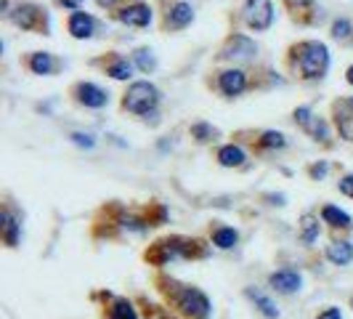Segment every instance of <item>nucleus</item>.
I'll list each match as a JSON object with an SVG mask.
<instances>
[{"label":"nucleus","instance_id":"1","mask_svg":"<svg viewBox=\"0 0 353 319\" xmlns=\"http://www.w3.org/2000/svg\"><path fill=\"white\" fill-rule=\"evenodd\" d=\"M295 53H298V64H301L303 77H308V80L324 77V72L330 67L327 46H321V43H301L295 48Z\"/></svg>","mask_w":353,"mask_h":319},{"label":"nucleus","instance_id":"2","mask_svg":"<svg viewBox=\"0 0 353 319\" xmlns=\"http://www.w3.org/2000/svg\"><path fill=\"white\" fill-rule=\"evenodd\" d=\"M159 102V90L152 83H133L123 99V106L136 115H149Z\"/></svg>","mask_w":353,"mask_h":319},{"label":"nucleus","instance_id":"3","mask_svg":"<svg viewBox=\"0 0 353 319\" xmlns=\"http://www.w3.org/2000/svg\"><path fill=\"white\" fill-rule=\"evenodd\" d=\"M176 303L183 314H192V317H208L210 314V301L202 290L196 287H181L176 293Z\"/></svg>","mask_w":353,"mask_h":319},{"label":"nucleus","instance_id":"4","mask_svg":"<svg viewBox=\"0 0 353 319\" xmlns=\"http://www.w3.org/2000/svg\"><path fill=\"white\" fill-rule=\"evenodd\" d=\"M245 21H248L252 30H258V32L268 30L271 21H274V6H271V0H248V6H245Z\"/></svg>","mask_w":353,"mask_h":319},{"label":"nucleus","instance_id":"5","mask_svg":"<svg viewBox=\"0 0 353 319\" xmlns=\"http://www.w3.org/2000/svg\"><path fill=\"white\" fill-rule=\"evenodd\" d=\"M11 21L21 27V30H48L46 27V14H43V8H37L32 3H21L17 6L14 11H11Z\"/></svg>","mask_w":353,"mask_h":319},{"label":"nucleus","instance_id":"6","mask_svg":"<svg viewBox=\"0 0 353 319\" xmlns=\"http://www.w3.org/2000/svg\"><path fill=\"white\" fill-rule=\"evenodd\" d=\"M252 53H255V43L248 40V37L242 35H234L229 37V43L223 46V59H252Z\"/></svg>","mask_w":353,"mask_h":319},{"label":"nucleus","instance_id":"7","mask_svg":"<svg viewBox=\"0 0 353 319\" xmlns=\"http://www.w3.org/2000/svg\"><path fill=\"white\" fill-rule=\"evenodd\" d=\"M271 287L274 290H279V293H295V290H301V274L298 271H292V269H282V271H274L271 274Z\"/></svg>","mask_w":353,"mask_h":319},{"label":"nucleus","instance_id":"8","mask_svg":"<svg viewBox=\"0 0 353 319\" xmlns=\"http://www.w3.org/2000/svg\"><path fill=\"white\" fill-rule=\"evenodd\" d=\"M77 102L85 106H93V109H99V106H104L109 102V96H106V90H101L99 86H93V83H80L77 88Z\"/></svg>","mask_w":353,"mask_h":319},{"label":"nucleus","instance_id":"9","mask_svg":"<svg viewBox=\"0 0 353 319\" xmlns=\"http://www.w3.org/2000/svg\"><path fill=\"white\" fill-rule=\"evenodd\" d=\"M218 86L221 90L226 93V96H239L245 86H248V80H245V72L242 70H226L221 72V77H218Z\"/></svg>","mask_w":353,"mask_h":319},{"label":"nucleus","instance_id":"10","mask_svg":"<svg viewBox=\"0 0 353 319\" xmlns=\"http://www.w3.org/2000/svg\"><path fill=\"white\" fill-rule=\"evenodd\" d=\"M120 21L123 24H130V27H146L152 21V8L143 6V3H136V6H128L120 11Z\"/></svg>","mask_w":353,"mask_h":319},{"label":"nucleus","instance_id":"11","mask_svg":"<svg viewBox=\"0 0 353 319\" xmlns=\"http://www.w3.org/2000/svg\"><path fill=\"white\" fill-rule=\"evenodd\" d=\"M335 115H337L335 120H337L340 133H343L345 139H351V142H353V99H343V102H337Z\"/></svg>","mask_w":353,"mask_h":319},{"label":"nucleus","instance_id":"12","mask_svg":"<svg viewBox=\"0 0 353 319\" xmlns=\"http://www.w3.org/2000/svg\"><path fill=\"white\" fill-rule=\"evenodd\" d=\"M192 19H194V11H192V6H189V3H176V6L170 8V14H168V27H173V30H181V27H186Z\"/></svg>","mask_w":353,"mask_h":319},{"label":"nucleus","instance_id":"13","mask_svg":"<svg viewBox=\"0 0 353 319\" xmlns=\"http://www.w3.org/2000/svg\"><path fill=\"white\" fill-rule=\"evenodd\" d=\"M93 27H96V21L88 17V14H83V11H77V14H72L70 19V32L74 37H90L93 35Z\"/></svg>","mask_w":353,"mask_h":319},{"label":"nucleus","instance_id":"14","mask_svg":"<svg viewBox=\"0 0 353 319\" xmlns=\"http://www.w3.org/2000/svg\"><path fill=\"white\" fill-rule=\"evenodd\" d=\"M30 70L35 75H53L59 70V61L53 59L51 53H32L30 56Z\"/></svg>","mask_w":353,"mask_h":319},{"label":"nucleus","instance_id":"15","mask_svg":"<svg viewBox=\"0 0 353 319\" xmlns=\"http://www.w3.org/2000/svg\"><path fill=\"white\" fill-rule=\"evenodd\" d=\"M327 258L337 266H345L353 261V245L351 242H332L330 248H327Z\"/></svg>","mask_w":353,"mask_h":319},{"label":"nucleus","instance_id":"16","mask_svg":"<svg viewBox=\"0 0 353 319\" xmlns=\"http://www.w3.org/2000/svg\"><path fill=\"white\" fill-rule=\"evenodd\" d=\"M3 224V240H6V245L8 248H17V242H19V221L11 215L8 211H3V218H0Z\"/></svg>","mask_w":353,"mask_h":319},{"label":"nucleus","instance_id":"17","mask_svg":"<svg viewBox=\"0 0 353 319\" xmlns=\"http://www.w3.org/2000/svg\"><path fill=\"white\" fill-rule=\"evenodd\" d=\"M321 218H324L327 224H332V226H343V229H348V226H351V215H348V213H343L340 208H335V205H324Z\"/></svg>","mask_w":353,"mask_h":319},{"label":"nucleus","instance_id":"18","mask_svg":"<svg viewBox=\"0 0 353 319\" xmlns=\"http://www.w3.org/2000/svg\"><path fill=\"white\" fill-rule=\"evenodd\" d=\"M218 160H221V165H226V168H239V165L245 162V152L231 144V146H223V149L218 152Z\"/></svg>","mask_w":353,"mask_h":319},{"label":"nucleus","instance_id":"19","mask_svg":"<svg viewBox=\"0 0 353 319\" xmlns=\"http://www.w3.org/2000/svg\"><path fill=\"white\" fill-rule=\"evenodd\" d=\"M248 298H252V301H255V306L261 309V314H265L268 319L279 317V309L274 306V301H271L268 296H263V293H258V290H248Z\"/></svg>","mask_w":353,"mask_h":319},{"label":"nucleus","instance_id":"20","mask_svg":"<svg viewBox=\"0 0 353 319\" xmlns=\"http://www.w3.org/2000/svg\"><path fill=\"white\" fill-rule=\"evenodd\" d=\"M109 319H139V317H136L133 306L125 301V298H117V301L112 303V309H109Z\"/></svg>","mask_w":353,"mask_h":319},{"label":"nucleus","instance_id":"21","mask_svg":"<svg viewBox=\"0 0 353 319\" xmlns=\"http://www.w3.org/2000/svg\"><path fill=\"white\" fill-rule=\"evenodd\" d=\"M236 231L234 229H226V226H221V229H215V234H212V242L218 245V248H223V250H229L236 245Z\"/></svg>","mask_w":353,"mask_h":319},{"label":"nucleus","instance_id":"22","mask_svg":"<svg viewBox=\"0 0 353 319\" xmlns=\"http://www.w3.org/2000/svg\"><path fill=\"white\" fill-rule=\"evenodd\" d=\"M301 226H303L301 240L305 242V245H311V242H314V240L319 237V221L314 218V215H303Z\"/></svg>","mask_w":353,"mask_h":319},{"label":"nucleus","instance_id":"23","mask_svg":"<svg viewBox=\"0 0 353 319\" xmlns=\"http://www.w3.org/2000/svg\"><path fill=\"white\" fill-rule=\"evenodd\" d=\"M106 72H109L114 80H128V77H130V61H125V59H114V61L106 67Z\"/></svg>","mask_w":353,"mask_h":319},{"label":"nucleus","instance_id":"24","mask_svg":"<svg viewBox=\"0 0 353 319\" xmlns=\"http://www.w3.org/2000/svg\"><path fill=\"white\" fill-rule=\"evenodd\" d=\"M261 144H263V146H268V149H282L287 142H284L282 133H274V130H268V133H263Z\"/></svg>","mask_w":353,"mask_h":319},{"label":"nucleus","instance_id":"25","mask_svg":"<svg viewBox=\"0 0 353 319\" xmlns=\"http://www.w3.org/2000/svg\"><path fill=\"white\" fill-rule=\"evenodd\" d=\"M136 64H139L143 72H152L154 70V56L146 51V48H141V51H136Z\"/></svg>","mask_w":353,"mask_h":319},{"label":"nucleus","instance_id":"26","mask_svg":"<svg viewBox=\"0 0 353 319\" xmlns=\"http://www.w3.org/2000/svg\"><path fill=\"white\" fill-rule=\"evenodd\" d=\"M348 35H351V24H348V19H337L335 24H332V37L345 40Z\"/></svg>","mask_w":353,"mask_h":319},{"label":"nucleus","instance_id":"27","mask_svg":"<svg viewBox=\"0 0 353 319\" xmlns=\"http://www.w3.org/2000/svg\"><path fill=\"white\" fill-rule=\"evenodd\" d=\"M212 130L210 125H205V123H196V125H192V136H194L196 142H208V139H212Z\"/></svg>","mask_w":353,"mask_h":319},{"label":"nucleus","instance_id":"28","mask_svg":"<svg viewBox=\"0 0 353 319\" xmlns=\"http://www.w3.org/2000/svg\"><path fill=\"white\" fill-rule=\"evenodd\" d=\"M305 130H308L311 136H316V139H327V125L321 123L319 117H314V120L308 123V128H305Z\"/></svg>","mask_w":353,"mask_h":319},{"label":"nucleus","instance_id":"29","mask_svg":"<svg viewBox=\"0 0 353 319\" xmlns=\"http://www.w3.org/2000/svg\"><path fill=\"white\" fill-rule=\"evenodd\" d=\"M72 139L80 146H93V136H88V133H72Z\"/></svg>","mask_w":353,"mask_h":319},{"label":"nucleus","instance_id":"30","mask_svg":"<svg viewBox=\"0 0 353 319\" xmlns=\"http://www.w3.org/2000/svg\"><path fill=\"white\" fill-rule=\"evenodd\" d=\"M340 192H343V195H348V197H353V176H345L343 181H340Z\"/></svg>","mask_w":353,"mask_h":319},{"label":"nucleus","instance_id":"31","mask_svg":"<svg viewBox=\"0 0 353 319\" xmlns=\"http://www.w3.org/2000/svg\"><path fill=\"white\" fill-rule=\"evenodd\" d=\"M319 319H343V314H340V309H327L319 314Z\"/></svg>","mask_w":353,"mask_h":319},{"label":"nucleus","instance_id":"32","mask_svg":"<svg viewBox=\"0 0 353 319\" xmlns=\"http://www.w3.org/2000/svg\"><path fill=\"white\" fill-rule=\"evenodd\" d=\"M324 173H327V165H324V162H321V165H314V168H311V176H314V178H321Z\"/></svg>","mask_w":353,"mask_h":319},{"label":"nucleus","instance_id":"33","mask_svg":"<svg viewBox=\"0 0 353 319\" xmlns=\"http://www.w3.org/2000/svg\"><path fill=\"white\" fill-rule=\"evenodd\" d=\"M101 8H109V6H114V0H96Z\"/></svg>","mask_w":353,"mask_h":319},{"label":"nucleus","instance_id":"34","mask_svg":"<svg viewBox=\"0 0 353 319\" xmlns=\"http://www.w3.org/2000/svg\"><path fill=\"white\" fill-rule=\"evenodd\" d=\"M348 83H351V86H353V67H351V70H348Z\"/></svg>","mask_w":353,"mask_h":319},{"label":"nucleus","instance_id":"35","mask_svg":"<svg viewBox=\"0 0 353 319\" xmlns=\"http://www.w3.org/2000/svg\"><path fill=\"white\" fill-rule=\"evenodd\" d=\"M152 319H165V317H157V314H154V311H152Z\"/></svg>","mask_w":353,"mask_h":319}]
</instances>
